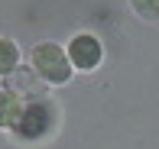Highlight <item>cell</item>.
<instances>
[{
	"label": "cell",
	"instance_id": "5",
	"mask_svg": "<svg viewBox=\"0 0 159 149\" xmlns=\"http://www.w3.org/2000/svg\"><path fill=\"white\" fill-rule=\"evenodd\" d=\"M16 65H20V49H16V42H13V39H0V78L13 75V72H16Z\"/></svg>",
	"mask_w": 159,
	"mask_h": 149
},
{
	"label": "cell",
	"instance_id": "4",
	"mask_svg": "<svg viewBox=\"0 0 159 149\" xmlns=\"http://www.w3.org/2000/svg\"><path fill=\"white\" fill-rule=\"evenodd\" d=\"M23 97L16 94L13 88H0V130H13L23 113Z\"/></svg>",
	"mask_w": 159,
	"mask_h": 149
},
{
	"label": "cell",
	"instance_id": "6",
	"mask_svg": "<svg viewBox=\"0 0 159 149\" xmlns=\"http://www.w3.org/2000/svg\"><path fill=\"white\" fill-rule=\"evenodd\" d=\"M130 7L140 20H149V23L159 20V0H130Z\"/></svg>",
	"mask_w": 159,
	"mask_h": 149
},
{
	"label": "cell",
	"instance_id": "3",
	"mask_svg": "<svg viewBox=\"0 0 159 149\" xmlns=\"http://www.w3.org/2000/svg\"><path fill=\"white\" fill-rule=\"evenodd\" d=\"M101 55H104V49H101L98 36H91V33H78L68 46V62L78 72H94L101 65Z\"/></svg>",
	"mask_w": 159,
	"mask_h": 149
},
{
	"label": "cell",
	"instance_id": "1",
	"mask_svg": "<svg viewBox=\"0 0 159 149\" xmlns=\"http://www.w3.org/2000/svg\"><path fill=\"white\" fill-rule=\"evenodd\" d=\"M23 101L26 104H23V113H20L13 133H16L20 139H42V136H49V133L59 126V107H55L46 94L23 97Z\"/></svg>",
	"mask_w": 159,
	"mask_h": 149
},
{
	"label": "cell",
	"instance_id": "2",
	"mask_svg": "<svg viewBox=\"0 0 159 149\" xmlns=\"http://www.w3.org/2000/svg\"><path fill=\"white\" fill-rule=\"evenodd\" d=\"M30 65L33 72L42 78L46 84H65L71 78V62H68V52H65L62 46H55V42H42V46H36L30 52Z\"/></svg>",
	"mask_w": 159,
	"mask_h": 149
}]
</instances>
